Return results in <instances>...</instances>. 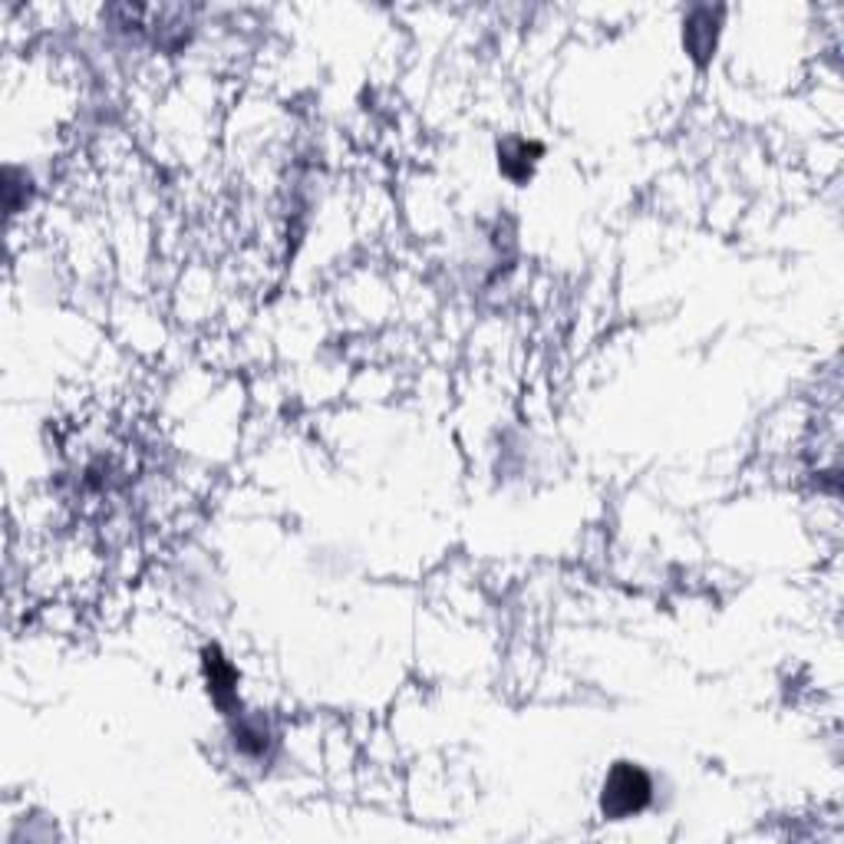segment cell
I'll use <instances>...</instances> for the list:
<instances>
[{
  "label": "cell",
  "mask_w": 844,
  "mask_h": 844,
  "mask_svg": "<svg viewBox=\"0 0 844 844\" xmlns=\"http://www.w3.org/2000/svg\"><path fill=\"white\" fill-rule=\"evenodd\" d=\"M653 802V779L637 763H617L601 785V811L611 821L640 815Z\"/></svg>",
  "instance_id": "1"
},
{
  "label": "cell",
  "mask_w": 844,
  "mask_h": 844,
  "mask_svg": "<svg viewBox=\"0 0 844 844\" xmlns=\"http://www.w3.org/2000/svg\"><path fill=\"white\" fill-rule=\"evenodd\" d=\"M202 666H205V683H208L212 703H215L221 713L234 716V713H238V669L221 656L218 647H205Z\"/></svg>",
  "instance_id": "2"
},
{
  "label": "cell",
  "mask_w": 844,
  "mask_h": 844,
  "mask_svg": "<svg viewBox=\"0 0 844 844\" xmlns=\"http://www.w3.org/2000/svg\"><path fill=\"white\" fill-rule=\"evenodd\" d=\"M716 34H719V11L713 8H696L687 21V30H683V40H687V50L703 63L709 60V53L716 50Z\"/></svg>",
  "instance_id": "3"
},
{
  "label": "cell",
  "mask_w": 844,
  "mask_h": 844,
  "mask_svg": "<svg viewBox=\"0 0 844 844\" xmlns=\"http://www.w3.org/2000/svg\"><path fill=\"white\" fill-rule=\"evenodd\" d=\"M541 155V145L538 142H528V139H509L498 145V168L504 176H509L512 182H525L532 176V168Z\"/></svg>",
  "instance_id": "4"
},
{
  "label": "cell",
  "mask_w": 844,
  "mask_h": 844,
  "mask_svg": "<svg viewBox=\"0 0 844 844\" xmlns=\"http://www.w3.org/2000/svg\"><path fill=\"white\" fill-rule=\"evenodd\" d=\"M234 742L247 755H261L268 749V726L261 719H238L234 722Z\"/></svg>",
  "instance_id": "5"
}]
</instances>
